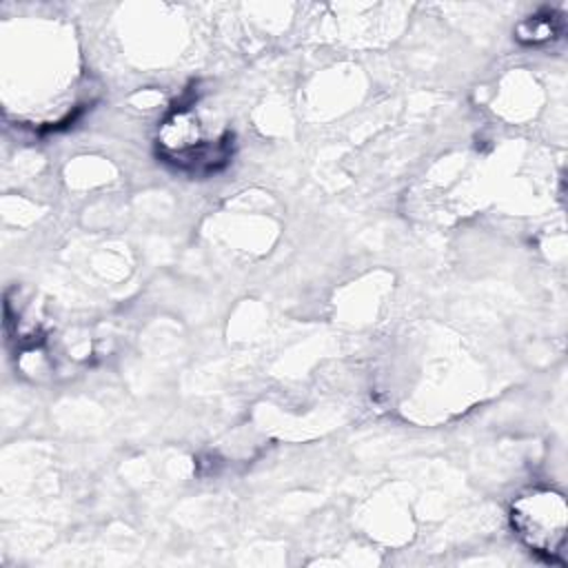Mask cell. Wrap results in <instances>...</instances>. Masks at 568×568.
Instances as JSON below:
<instances>
[{
  "label": "cell",
  "mask_w": 568,
  "mask_h": 568,
  "mask_svg": "<svg viewBox=\"0 0 568 568\" xmlns=\"http://www.w3.org/2000/svg\"><path fill=\"white\" fill-rule=\"evenodd\" d=\"M510 526L519 541L550 564H566L568 506L561 493L532 488L510 506Z\"/></svg>",
  "instance_id": "obj_2"
},
{
  "label": "cell",
  "mask_w": 568,
  "mask_h": 568,
  "mask_svg": "<svg viewBox=\"0 0 568 568\" xmlns=\"http://www.w3.org/2000/svg\"><path fill=\"white\" fill-rule=\"evenodd\" d=\"M155 144L162 162L193 175H209L231 160L233 135L231 131L211 133L193 106H178L162 120Z\"/></svg>",
  "instance_id": "obj_1"
},
{
  "label": "cell",
  "mask_w": 568,
  "mask_h": 568,
  "mask_svg": "<svg viewBox=\"0 0 568 568\" xmlns=\"http://www.w3.org/2000/svg\"><path fill=\"white\" fill-rule=\"evenodd\" d=\"M559 36V24H557V18L550 13V16H535V18H528L524 20L519 27H517V38L521 42H528V44H539V42H548L552 38Z\"/></svg>",
  "instance_id": "obj_3"
}]
</instances>
